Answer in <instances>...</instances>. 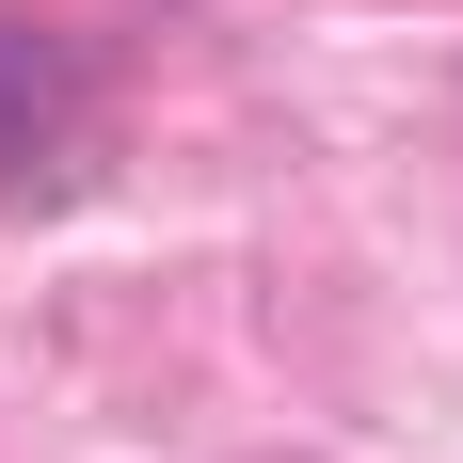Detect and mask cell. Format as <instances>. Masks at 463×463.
Masks as SVG:
<instances>
[{
	"label": "cell",
	"mask_w": 463,
	"mask_h": 463,
	"mask_svg": "<svg viewBox=\"0 0 463 463\" xmlns=\"http://www.w3.org/2000/svg\"><path fill=\"white\" fill-rule=\"evenodd\" d=\"M64 128H80V64H64V33L0 16V176H33Z\"/></svg>",
	"instance_id": "cell-1"
}]
</instances>
